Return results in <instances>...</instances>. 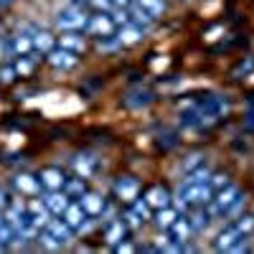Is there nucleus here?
Listing matches in <instances>:
<instances>
[{
    "label": "nucleus",
    "mask_w": 254,
    "mask_h": 254,
    "mask_svg": "<svg viewBox=\"0 0 254 254\" xmlns=\"http://www.w3.org/2000/svg\"><path fill=\"white\" fill-rule=\"evenodd\" d=\"M81 208L87 211V216H99L102 211H107V201H104L102 193H94V190H87L81 198H79Z\"/></svg>",
    "instance_id": "9b49d317"
},
{
    "label": "nucleus",
    "mask_w": 254,
    "mask_h": 254,
    "mask_svg": "<svg viewBox=\"0 0 254 254\" xmlns=\"http://www.w3.org/2000/svg\"><path fill=\"white\" fill-rule=\"evenodd\" d=\"M59 44H61V49H69L74 54H81L84 51V38L76 31H66V33L59 38Z\"/></svg>",
    "instance_id": "412c9836"
},
{
    "label": "nucleus",
    "mask_w": 254,
    "mask_h": 254,
    "mask_svg": "<svg viewBox=\"0 0 254 254\" xmlns=\"http://www.w3.org/2000/svg\"><path fill=\"white\" fill-rule=\"evenodd\" d=\"M203 168V155H190V160L183 165V176L188 178V176H193L196 171H201Z\"/></svg>",
    "instance_id": "bb28decb"
},
{
    "label": "nucleus",
    "mask_w": 254,
    "mask_h": 254,
    "mask_svg": "<svg viewBox=\"0 0 254 254\" xmlns=\"http://www.w3.org/2000/svg\"><path fill=\"white\" fill-rule=\"evenodd\" d=\"M208 216H211V214H208V208H206V211L201 208V211H196V214L190 216V219H186V221H188L190 231H201V229H206V224H208Z\"/></svg>",
    "instance_id": "a878e982"
},
{
    "label": "nucleus",
    "mask_w": 254,
    "mask_h": 254,
    "mask_svg": "<svg viewBox=\"0 0 254 254\" xmlns=\"http://www.w3.org/2000/svg\"><path fill=\"white\" fill-rule=\"evenodd\" d=\"M115 252H120V254H122V252H135V247H132L130 242H125V239H122V242L115 244Z\"/></svg>",
    "instance_id": "f704fd0d"
},
{
    "label": "nucleus",
    "mask_w": 254,
    "mask_h": 254,
    "mask_svg": "<svg viewBox=\"0 0 254 254\" xmlns=\"http://www.w3.org/2000/svg\"><path fill=\"white\" fill-rule=\"evenodd\" d=\"M56 23H59V28H61V31H76V28H81V26H87V15H84V10H81V8L69 5V8L59 10Z\"/></svg>",
    "instance_id": "39448f33"
},
{
    "label": "nucleus",
    "mask_w": 254,
    "mask_h": 254,
    "mask_svg": "<svg viewBox=\"0 0 254 254\" xmlns=\"http://www.w3.org/2000/svg\"><path fill=\"white\" fill-rule=\"evenodd\" d=\"M132 211H135V214L142 219V221H147V219H150V206H147V201H132Z\"/></svg>",
    "instance_id": "c85d7f7f"
},
{
    "label": "nucleus",
    "mask_w": 254,
    "mask_h": 254,
    "mask_svg": "<svg viewBox=\"0 0 254 254\" xmlns=\"http://www.w3.org/2000/svg\"><path fill=\"white\" fill-rule=\"evenodd\" d=\"M211 196H214V190H211L208 183H201V181H193V178H186V183L178 188V193H176V201L178 206L188 208V206H203L211 201Z\"/></svg>",
    "instance_id": "f03ea898"
},
{
    "label": "nucleus",
    "mask_w": 254,
    "mask_h": 254,
    "mask_svg": "<svg viewBox=\"0 0 254 254\" xmlns=\"http://www.w3.org/2000/svg\"><path fill=\"white\" fill-rule=\"evenodd\" d=\"M214 249L216 252H247L249 249L247 234H244V231H239L237 224H229L226 229H221V234L216 237Z\"/></svg>",
    "instance_id": "20e7f679"
},
{
    "label": "nucleus",
    "mask_w": 254,
    "mask_h": 254,
    "mask_svg": "<svg viewBox=\"0 0 254 254\" xmlns=\"http://www.w3.org/2000/svg\"><path fill=\"white\" fill-rule=\"evenodd\" d=\"M168 231V239L171 242H176V244H186V239H188V234H190V226H188V221L186 219H176L171 226L165 229Z\"/></svg>",
    "instance_id": "f3484780"
},
{
    "label": "nucleus",
    "mask_w": 254,
    "mask_h": 254,
    "mask_svg": "<svg viewBox=\"0 0 254 254\" xmlns=\"http://www.w3.org/2000/svg\"><path fill=\"white\" fill-rule=\"evenodd\" d=\"M135 8H140L147 18H160L163 15V10H165V3H163V0H137V3H135Z\"/></svg>",
    "instance_id": "aec40b11"
},
{
    "label": "nucleus",
    "mask_w": 254,
    "mask_h": 254,
    "mask_svg": "<svg viewBox=\"0 0 254 254\" xmlns=\"http://www.w3.org/2000/svg\"><path fill=\"white\" fill-rule=\"evenodd\" d=\"M145 201L150 208H165V206H171V193L163 186H153V188H147Z\"/></svg>",
    "instance_id": "dca6fc26"
},
{
    "label": "nucleus",
    "mask_w": 254,
    "mask_h": 254,
    "mask_svg": "<svg viewBox=\"0 0 254 254\" xmlns=\"http://www.w3.org/2000/svg\"><path fill=\"white\" fill-rule=\"evenodd\" d=\"M137 190H140V183H137V178H132V176H122L117 183H115V193L122 198V201H135L137 198Z\"/></svg>",
    "instance_id": "f8f14e48"
},
{
    "label": "nucleus",
    "mask_w": 254,
    "mask_h": 254,
    "mask_svg": "<svg viewBox=\"0 0 254 254\" xmlns=\"http://www.w3.org/2000/svg\"><path fill=\"white\" fill-rule=\"evenodd\" d=\"M15 79V66H3L0 69V81L3 84H10Z\"/></svg>",
    "instance_id": "2f4dec72"
},
{
    "label": "nucleus",
    "mask_w": 254,
    "mask_h": 254,
    "mask_svg": "<svg viewBox=\"0 0 254 254\" xmlns=\"http://www.w3.org/2000/svg\"><path fill=\"white\" fill-rule=\"evenodd\" d=\"M13 0H0V8H5V5H10Z\"/></svg>",
    "instance_id": "4c0bfd02"
},
{
    "label": "nucleus",
    "mask_w": 254,
    "mask_h": 254,
    "mask_svg": "<svg viewBox=\"0 0 254 254\" xmlns=\"http://www.w3.org/2000/svg\"><path fill=\"white\" fill-rule=\"evenodd\" d=\"M71 234L74 231L69 229V224L64 221V219H49L44 231H41V242H44L49 249H61V247H66L71 242Z\"/></svg>",
    "instance_id": "7ed1b4c3"
},
{
    "label": "nucleus",
    "mask_w": 254,
    "mask_h": 254,
    "mask_svg": "<svg viewBox=\"0 0 254 254\" xmlns=\"http://www.w3.org/2000/svg\"><path fill=\"white\" fill-rule=\"evenodd\" d=\"M150 102H153V94H150V92H145V89L132 92V94H127V97H125V104H127V107H132V110L147 107Z\"/></svg>",
    "instance_id": "b1692460"
},
{
    "label": "nucleus",
    "mask_w": 254,
    "mask_h": 254,
    "mask_svg": "<svg viewBox=\"0 0 254 254\" xmlns=\"http://www.w3.org/2000/svg\"><path fill=\"white\" fill-rule=\"evenodd\" d=\"M13 186H15V190H20V193H26V196H36L38 190H41L38 176H31V173L15 176V178H13Z\"/></svg>",
    "instance_id": "4468645a"
},
{
    "label": "nucleus",
    "mask_w": 254,
    "mask_h": 254,
    "mask_svg": "<svg viewBox=\"0 0 254 254\" xmlns=\"http://www.w3.org/2000/svg\"><path fill=\"white\" fill-rule=\"evenodd\" d=\"M176 219H178V211H176V208H171V206L158 208V214H155V224H158L160 229H168Z\"/></svg>",
    "instance_id": "393cba45"
},
{
    "label": "nucleus",
    "mask_w": 254,
    "mask_h": 254,
    "mask_svg": "<svg viewBox=\"0 0 254 254\" xmlns=\"http://www.w3.org/2000/svg\"><path fill=\"white\" fill-rule=\"evenodd\" d=\"M125 219H127V221H125L127 226H135V229L145 224V221H142V219H140V216L135 214V211H132V208H130V211H127V214H125Z\"/></svg>",
    "instance_id": "473e14b6"
},
{
    "label": "nucleus",
    "mask_w": 254,
    "mask_h": 254,
    "mask_svg": "<svg viewBox=\"0 0 254 254\" xmlns=\"http://www.w3.org/2000/svg\"><path fill=\"white\" fill-rule=\"evenodd\" d=\"M46 59L54 69H61V71H69V69L76 66V54L69 51V49H51L46 54Z\"/></svg>",
    "instance_id": "6e6552de"
},
{
    "label": "nucleus",
    "mask_w": 254,
    "mask_h": 254,
    "mask_svg": "<svg viewBox=\"0 0 254 254\" xmlns=\"http://www.w3.org/2000/svg\"><path fill=\"white\" fill-rule=\"evenodd\" d=\"M5 221V214H3V211H0V224H3Z\"/></svg>",
    "instance_id": "58836bf2"
},
{
    "label": "nucleus",
    "mask_w": 254,
    "mask_h": 254,
    "mask_svg": "<svg viewBox=\"0 0 254 254\" xmlns=\"http://www.w3.org/2000/svg\"><path fill=\"white\" fill-rule=\"evenodd\" d=\"M3 54H8V44H5L3 38H0V56H3Z\"/></svg>",
    "instance_id": "c9c22d12"
},
{
    "label": "nucleus",
    "mask_w": 254,
    "mask_h": 254,
    "mask_svg": "<svg viewBox=\"0 0 254 254\" xmlns=\"http://www.w3.org/2000/svg\"><path fill=\"white\" fill-rule=\"evenodd\" d=\"M74 171L79 178H92L97 171V160L92 155H76L74 158Z\"/></svg>",
    "instance_id": "6ab92c4d"
},
{
    "label": "nucleus",
    "mask_w": 254,
    "mask_h": 254,
    "mask_svg": "<svg viewBox=\"0 0 254 254\" xmlns=\"http://www.w3.org/2000/svg\"><path fill=\"white\" fill-rule=\"evenodd\" d=\"M38 181H41V188L46 190H61L64 183H66V176H64L61 168H44L38 173Z\"/></svg>",
    "instance_id": "1a4fd4ad"
},
{
    "label": "nucleus",
    "mask_w": 254,
    "mask_h": 254,
    "mask_svg": "<svg viewBox=\"0 0 254 254\" xmlns=\"http://www.w3.org/2000/svg\"><path fill=\"white\" fill-rule=\"evenodd\" d=\"M115 28H117V26H115V20H112V15H107V13H97V15L87 18V31L94 33V36H99V38L112 36Z\"/></svg>",
    "instance_id": "0eeeda50"
},
{
    "label": "nucleus",
    "mask_w": 254,
    "mask_h": 254,
    "mask_svg": "<svg viewBox=\"0 0 254 254\" xmlns=\"http://www.w3.org/2000/svg\"><path fill=\"white\" fill-rule=\"evenodd\" d=\"M64 193H66L69 198L79 201L84 193H87V186H84V178H66V183H64Z\"/></svg>",
    "instance_id": "4be33fe9"
},
{
    "label": "nucleus",
    "mask_w": 254,
    "mask_h": 254,
    "mask_svg": "<svg viewBox=\"0 0 254 254\" xmlns=\"http://www.w3.org/2000/svg\"><path fill=\"white\" fill-rule=\"evenodd\" d=\"M31 51H33V38L26 31H20L8 44V54H13V56H28Z\"/></svg>",
    "instance_id": "2eb2a0df"
},
{
    "label": "nucleus",
    "mask_w": 254,
    "mask_h": 254,
    "mask_svg": "<svg viewBox=\"0 0 254 254\" xmlns=\"http://www.w3.org/2000/svg\"><path fill=\"white\" fill-rule=\"evenodd\" d=\"M44 203H46V208H49L51 216H61L64 208L71 203V198H69L66 193H59V190H49V193L44 196Z\"/></svg>",
    "instance_id": "ddd939ff"
},
{
    "label": "nucleus",
    "mask_w": 254,
    "mask_h": 254,
    "mask_svg": "<svg viewBox=\"0 0 254 254\" xmlns=\"http://www.w3.org/2000/svg\"><path fill=\"white\" fill-rule=\"evenodd\" d=\"M10 203H13V198H10V190L0 188V211H5V208H8Z\"/></svg>",
    "instance_id": "72a5a7b5"
},
{
    "label": "nucleus",
    "mask_w": 254,
    "mask_h": 254,
    "mask_svg": "<svg viewBox=\"0 0 254 254\" xmlns=\"http://www.w3.org/2000/svg\"><path fill=\"white\" fill-rule=\"evenodd\" d=\"M31 71H33V61H31L28 56H20V59L15 61V74L26 76V74H31Z\"/></svg>",
    "instance_id": "cd10ccee"
},
{
    "label": "nucleus",
    "mask_w": 254,
    "mask_h": 254,
    "mask_svg": "<svg viewBox=\"0 0 254 254\" xmlns=\"http://www.w3.org/2000/svg\"><path fill=\"white\" fill-rule=\"evenodd\" d=\"M112 3H115V8H122V5L130 3V0H112Z\"/></svg>",
    "instance_id": "e433bc0d"
},
{
    "label": "nucleus",
    "mask_w": 254,
    "mask_h": 254,
    "mask_svg": "<svg viewBox=\"0 0 254 254\" xmlns=\"http://www.w3.org/2000/svg\"><path fill=\"white\" fill-rule=\"evenodd\" d=\"M142 26H135V23H127V26H122L120 28V33H117V44H122V46H132V44H137V41L142 38Z\"/></svg>",
    "instance_id": "a211bd4d"
},
{
    "label": "nucleus",
    "mask_w": 254,
    "mask_h": 254,
    "mask_svg": "<svg viewBox=\"0 0 254 254\" xmlns=\"http://www.w3.org/2000/svg\"><path fill=\"white\" fill-rule=\"evenodd\" d=\"M237 226H239V231H244V234H249V231L254 229V216H242V219L237 221Z\"/></svg>",
    "instance_id": "7c9ffc66"
},
{
    "label": "nucleus",
    "mask_w": 254,
    "mask_h": 254,
    "mask_svg": "<svg viewBox=\"0 0 254 254\" xmlns=\"http://www.w3.org/2000/svg\"><path fill=\"white\" fill-rule=\"evenodd\" d=\"M242 203H244L242 188L229 183L226 188L216 190V196L208 201V214L211 216H231V214H237V211L242 208Z\"/></svg>",
    "instance_id": "f257e3e1"
},
{
    "label": "nucleus",
    "mask_w": 254,
    "mask_h": 254,
    "mask_svg": "<svg viewBox=\"0 0 254 254\" xmlns=\"http://www.w3.org/2000/svg\"><path fill=\"white\" fill-rule=\"evenodd\" d=\"M26 33L33 38V51H41V54H49L51 49H54V44H56V38L49 33V31H44V28H36V26H28L26 28Z\"/></svg>",
    "instance_id": "9d476101"
},
{
    "label": "nucleus",
    "mask_w": 254,
    "mask_h": 254,
    "mask_svg": "<svg viewBox=\"0 0 254 254\" xmlns=\"http://www.w3.org/2000/svg\"><path fill=\"white\" fill-rule=\"evenodd\" d=\"M125 234H127V224H125V221H120V219H115V221H110V224H107V234H104V237H107V242L115 247L117 242H122V239H125Z\"/></svg>",
    "instance_id": "5701e85b"
},
{
    "label": "nucleus",
    "mask_w": 254,
    "mask_h": 254,
    "mask_svg": "<svg viewBox=\"0 0 254 254\" xmlns=\"http://www.w3.org/2000/svg\"><path fill=\"white\" fill-rule=\"evenodd\" d=\"M208 186H211V190H221V188L229 186V178L226 176H211L208 178Z\"/></svg>",
    "instance_id": "c756f323"
},
{
    "label": "nucleus",
    "mask_w": 254,
    "mask_h": 254,
    "mask_svg": "<svg viewBox=\"0 0 254 254\" xmlns=\"http://www.w3.org/2000/svg\"><path fill=\"white\" fill-rule=\"evenodd\" d=\"M61 219L69 224V229H71V231H81V229H87V211L81 208V203H79V201H71L66 208H64Z\"/></svg>",
    "instance_id": "423d86ee"
}]
</instances>
